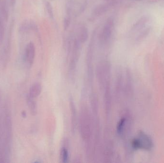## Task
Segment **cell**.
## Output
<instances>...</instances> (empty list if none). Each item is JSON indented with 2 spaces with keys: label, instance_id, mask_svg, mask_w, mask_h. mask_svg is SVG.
I'll return each instance as SVG.
<instances>
[{
  "label": "cell",
  "instance_id": "cell-5",
  "mask_svg": "<svg viewBox=\"0 0 164 163\" xmlns=\"http://www.w3.org/2000/svg\"><path fill=\"white\" fill-rule=\"evenodd\" d=\"M111 4H103L97 6L94 9L93 14L96 16H100L102 15L104 13L110 9Z\"/></svg>",
  "mask_w": 164,
  "mask_h": 163
},
{
  "label": "cell",
  "instance_id": "cell-6",
  "mask_svg": "<svg viewBox=\"0 0 164 163\" xmlns=\"http://www.w3.org/2000/svg\"><path fill=\"white\" fill-rule=\"evenodd\" d=\"M41 91V86L38 83H35L30 89V96L31 98L37 97Z\"/></svg>",
  "mask_w": 164,
  "mask_h": 163
},
{
  "label": "cell",
  "instance_id": "cell-2",
  "mask_svg": "<svg viewBox=\"0 0 164 163\" xmlns=\"http://www.w3.org/2000/svg\"><path fill=\"white\" fill-rule=\"evenodd\" d=\"M113 27V20L111 18L108 19L99 36V40L101 44H105L109 41L111 37Z\"/></svg>",
  "mask_w": 164,
  "mask_h": 163
},
{
  "label": "cell",
  "instance_id": "cell-9",
  "mask_svg": "<svg viewBox=\"0 0 164 163\" xmlns=\"http://www.w3.org/2000/svg\"><path fill=\"white\" fill-rule=\"evenodd\" d=\"M126 119L125 118H122L120 121L119 123H118V126H117V132L118 133H121L123 130L124 127L125 125Z\"/></svg>",
  "mask_w": 164,
  "mask_h": 163
},
{
  "label": "cell",
  "instance_id": "cell-3",
  "mask_svg": "<svg viewBox=\"0 0 164 163\" xmlns=\"http://www.w3.org/2000/svg\"><path fill=\"white\" fill-rule=\"evenodd\" d=\"M35 54L36 50L35 45L32 42H30L27 45L25 52V59L29 65H31L33 63Z\"/></svg>",
  "mask_w": 164,
  "mask_h": 163
},
{
  "label": "cell",
  "instance_id": "cell-4",
  "mask_svg": "<svg viewBox=\"0 0 164 163\" xmlns=\"http://www.w3.org/2000/svg\"><path fill=\"white\" fill-rule=\"evenodd\" d=\"M88 29L85 25H81L78 27L76 39L81 44L87 41L88 38Z\"/></svg>",
  "mask_w": 164,
  "mask_h": 163
},
{
  "label": "cell",
  "instance_id": "cell-10",
  "mask_svg": "<svg viewBox=\"0 0 164 163\" xmlns=\"http://www.w3.org/2000/svg\"><path fill=\"white\" fill-rule=\"evenodd\" d=\"M70 19L69 18H65L64 21V28L65 29H66L70 25Z\"/></svg>",
  "mask_w": 164,
  "mask_h": 163
},
{
  "label": "cell",
  "instance_id": "cell-7",
  "mask_svg": "<svg viewBox=\"0 0 164 163\" xmlns=\"http://www.w3.org/2000/svg\"><path fill=\"white\" fill-rule=\"evenodd\" d=\"M61 157L62 161L64 163H66L68 161L69 157L68 151L66 148H63L61 151Z\"/></svg>",
  "mask_w": 164,
  "mask_h": 163
},
{
  "label": "cell",
  "instance_id": "cell-1",
  "mask_svg": "<svg viewBox=\"0 0 164 163\" xmlns=\"http://www.w3.org/2000/svg\"><path fill=\"white\" fill-rule=\"evenodd\" d=\"M132 146L135 149L150 150L153 146L151 138L145 133L141 131L135 138L133 139Z\"/></svg>",
  "mask_w": 164,
  "mask_h": 163
},
{
  "label": "cell",
  "instance_id": "cell-8",
  "mask_svg": "<svg viewBox=\"0 0 164 163\" xmlns=\"http://www.w3.org/2000/svg\"><path fill=\"white\" fill-rule=\"evenodd\" d=\"M45 6L46 8L48 13L49 14V16L51 18H53V10L52 5L51 3L47 1L45 3Z\"/></svg>",
  "mask_w": 164,
  "mask_h": 163
}]
</instances>
